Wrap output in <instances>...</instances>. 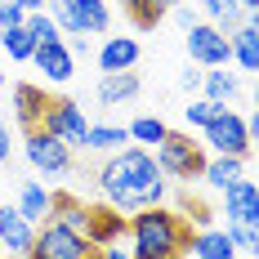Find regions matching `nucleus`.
Segmentation results:
<instances>
[{"mask_svg":"<svg viewBox=\"0 0 259 259\" xmlns=\"http://www.w3.org/2000/svg\"><path fill=\"white\" fill-rule=\"evenodd\" d=\"M99 188H103L107 206L134 214L143 206H165V175L156 170L152 148H121L107 156V165L99 170Z\"/></svg>","mask_w":259,"mask_h":259,"instance_id":"1","label":"nucleus"},{"mask_svg":"<svg viewBox=\"0 0 259 259\" xmlns=\"http://www.w3.org/2000/svg\"><path fill=\"white\" fill-rule=\"evenodd\" d=\"M130 241H134V259H179L188 250V224H183L175 210L165 206H143L134 210L130 219Z\"/></svg>","mask_w":259,"mask_h":259,"instance_id":"2","label":"nucleus"},{"mask_svg":"<svg viewBox=\"0 0 259 259\" xmlns=\"http://www.w3.org/2000/svg\"><path fill=\"white\" fill-rule=\"evenodd\" d=\"M50 18L67 36H103L112 27V5L107 0H50Z\"/></svg>","mask_w":259,"mask_h":259,"instance_id":"3","label":"nucleus"},{"mask_svg":"<svg viewBox=\"0 0 259 259\" xmlns=\"http://www.w3.org/2000/svg\"><path fill=\"white\" fill-rule=\"evenodd\" d=\"M152 156H156V170L170 175V179H201V165H206L201 143H192L188 134H175V130L156 143Z\"/></svg>","mask_w":259,"mask_h":259,"instance_id":"4","label":"nucleus"},{"mask_svg":"<svg viewBox=\"0 0 259 259\" xmlns=\"http://www.w3.org/2000/svg\"><path fill=\"white\" fill-rule=\"evenodd\" d=\"M90 255H94V246H90L80 233L54 224V219H45V224L36 228L31 250H27V259H90Z\"/></svg>","mask_w":259,"mask_h":259,"instance_id":"5","label":"nucleus"},{"mask_svg":"<svg viewBox=\"0 0 259 259\" xmlns=\"http://www.w3.org/2000/svg\"><path fill=\"white\" fill-rule=\"evenodd\" d=\"M40 130L54 134V139H63L67 148H80L90 121H85V107H80V103H72V99H50L45 116H40Z\"/></svg>","mask_w":259,"mask_h":259,"instance_id":"6","label":"nucleus"},{"mask_svg":"<svg viewBox=\"0 0 259 259\" xmlns=\"http://www.w3.org/2000/svg\"><path fill=\"white\" fill-rule=\"evenodd\" d=\"M206 143L214 148V156H250V130H246V121L237 116L233 107H224L214 121L206 125Z\"/></svg>","mask_w":259,"mask_h":259,"instance_id":"7","label":"nucleus"},{"mask_svg":"<svg viewBox=\"0 0 259 259\" xmlns=\"http://www.w3.org/2000/svg\"><path fill=\"white\" fill-rule=\"evenodd\" d=\"M27 161L40 170V175H50V179H58V175H67L72 170V148L63 143V139H54V134H45V130H27Z\"/></svg>","mask_w":259,"mask_h":259,"instance_id":"8","label":"nucleus"},{"mask_svg":"<svg viewBox=\"0 0 259 259\" xmlns=\"http://www.w3.org/2000/svg\"><path fill=\"white\" fill-rule=\"evenodd\" d=\"M188 54L197 67H228L233 50H228V31H219L214 23H192L188 27Z\"/></svg>","mask_w":259,"mask_h":259,"instance_id":"9","label":"nucleus"},{"mask_svg":"<svg viewBox=\"0 0 259 259\" xmlns=\"http://www.w3.org/2000/svg\"><path fill=\"white\" fill-rule=\"evenodd\" d=\"M130 219L121 210L112 206H90V224H85V241L94 246V250H103V246H116L121 237H125Z\"/></svg>","mask_w":259,"mask_h":259,"instance_id":"10","label":"nucleus"},{"mask_svg":"<svg viewBox=\"0 0 259 259\" xmlns=\"http://www.w3.org/2000/svg\"><path fill=\"white\" fill-rule=\"evenodd\" d=\"M31 237H36V224L23 219L18 206H0V250H9L14 259H27Z\"/></svg>","mask_w":259,"mask_h":259,"instance_id":"11","label":"nucleus"},{"mask_svg":"<svg viewBox=\"0 0 259 259\" xmlns=\"http://www.w3.org/2000/svg\"><path fill=\"white\" fill-rule=\"evenodd\" d=\"M224 214L228 224H255L259 219V192H255V179H241L224 188Z\"/></svg>","mask_w":259,"mask_h":259,"instance_id":"12","label":"nucleus"},{"mask_svg":"<svg viewBox=\"0 0 259 259\" xmlns=\"http://www.w3.org/2000/svg\"><path fill=\"white\" fill-rule=\"evenodd\" d=\"M31 63L54 80V85H67V80L76 76V54L67 50V40H54V45H36L31 54Z\"/></svg>","mask_w":259,"mask_h":259,"instance_id":"13","label":"nucleus"},{"mask_svg":"<svg viewBox=\"0 0 259 259\" xmlns=\"http://www.w3.org/2000/svg\"><path fill=\"white\" fill-rule=\"evenodd\" d=\"M228 50H233V63L241 72H259V27L255 14H246V23L228 31Z\"/></svg>","mask_w":259,"mask_h":259,"instance_id":"14","label":"nucleus"},{"mask_svg":"<svg viewBox=\"0 0 259 259\" xmlns=\"http://www.w3.org/2000/svg\"><path fill=\"white\" fill-rule=\"evenodd\" d=\"M45 107H50V94L40 90V85H14V116H18V125L23 130H36L40 125V116H45Z\"/></svg>","mask_w":259,"mask_h":259,"instance_id":"15","label":"nucleus"},{"mask_svg":"<svg viewBox=\"0 0 259 259\" xmlns=\"http://www.w3.org/2000/svg\"><path fill=\"white\" fill-rule=\"evenodd\" d=\"M139 63V40L134 36H107L99 50V67L103 72H134Z\"/></svg>","mask_w":259,"mask_h":259,"instance_id":"16","label":"nucleus"},{"mask_svg":"<svg viewBox=\"0 0 259 259\" xmlns=\"http://www.w3.org/2000/svg\"><path fill=\"white\" fill-rule=\"evenodd\" d=\"M188 250L192 259H237L233 241L224 228H197V233H188Z\"/></svg>","mask_w":259,"mask_h":259,"instance_id":"17","label":"nucleus"},{"mask_svg":"<svg viewBox=\"0 0 259 259\" xmlns=\"http://www.w3.org/2000/svg\"><path fill=\"white\" fill-rule=\"evenodd\" d=\"M50 219L85 237V224H90V206H85V201H76L72 192H50Z\"/></svg>","mask_w":259,"mask_h":259,"instance_id":"18","label":"nucleus"},{"mask_svg":"<svg viewBox=\"0 0 259 259\" xmlns=\"http://www.w3.org/2000/svg\"><path fill=\"white\" fill-rule=\"evenodd\" d=\"M237 94H241L237 72H228V67H201V99H210V103H233Z\"/></svg>","mask_w":259,"mask_h":259,"instance_id":"19","label":"nucleus"},{"mask_svg":"<svg viewBox=\"0 0 259 259\" xmlns=\"http://www.w3.org/2000/svg\"><path fill=\"white\" fill-rule=\"evenodd\" d=\"M139 94V72H103L99 80V103L103 107H121Z\"/></svg>","mask_w":259,"mask_h":259,"instance_id":"20","label":"nucleus"},{"mask_svg":"<svg viewBox=\"0 0 259 259\" xmlns=\"http://www.w3.org/2000/svg\"><path fill=\"white\" fill-rule=\"evenodd\" d=\"M18 214L31 219V224H45L50 219V192L36 179H23V188H18Z\"/></svg>","mask_w":259,"mask_h":259,"instance_id":"21","label":"nucleus"},{"mask_svg":"<svg viewBox=\"0 0 259 259\" xmlns=\"http://www.w3.org/2000/svg\"><path fill=\"white\" fill-rule=\"evenodd\" d=\"M241 165H246V156H214V161H206V165H201V179L214 183V188L224 192L228 183H237L241 175H246Z\"/></svg>","mask_w":259,"mask_h":259,"instance_id":"22","label":"nucleus"},{"mask_svg":"<svg viewBox=\"0 0 259 259\" xmlns=\"http://www.w3.org/2000/svg\"><path fill=\"white\" fill-rule=\"evenodd\" d=\"M0 50L9 54L14 63H31V54H36V40H31V31L23 23L18 27H0Z\"/></svg>","mask_w":259,"mask_h":259,"instance_id":"23","label":"nucleus"},{"mask_svg":"<svg viewBox=\"0 0 259 259\" xmlns=\"http://www.w3.org/2000/svg\"><path fill=\"white\" fill-rule=\"evenodd\" d=\"M121 143H130L125 125H90L80 148H90V152H121Z\"/></svg>","mask_w":259,"mask_h":259,"instance_id":"24","label":"nucleus"},{"mask_svg":"<svg viewBox=\"0 0 259 259\" xmlns=\"http://www.w3.org/2000/svg\"><path fill=\"white\" fill-rule=\"evenodd\" d=\"M125 134H130L134 148H156V143L170 134V125H165L161 116H139V121H130V125H125Z\"/></svg>","mask_w":259,"mask_h":259,"instance_id":"25","label":"nucleus"},{"mask_svg":"<svg viewBox=\"0 0 259 259\" xmlns=\"http://www.w3.org/2000/svg\"><path fill=\"white\" fill-rule=\"evenodd\" d=\"M201 5V14H206V23H214L219 31H233L237 18H241V9H237V0H197Z\"/></svg>","mask_w":259,"mask_h":259,"instance_id":"26","label":"nucleus"},{"mask_svg":"<svg viewBox=\"0 0 259 259\" xmlns=\"http://www.w3.org/2000/svg\"><path fill=\"white\" fill-rule=\"evenodd\" d=\"M23 27L31 31V40L36 45H54V40H63V31H58V23H54L45 9H36V14H27L23 18Z\"/></svg>","mask_w":259,"mask_h":259,"instance_id":"27","label":"nucleus"},{"mask_svg":"<svg viewBox=\"0 0 259 259\" xmlns=\"http://www.w3.org/2000/svg\"><path fill=\"white\" fill-rule=\"evenodd\" d=\"M130 18H134V27H143V31H152L161 18H165V9L156 5V0H134V5H125Z\"/></svg>","mask_w":259,"mask_h":259,"instance_id":"28","label":"nucleus"},{"mask_svg":"<svg viewBox=\"0 0 259 259\" xmlns=\"http://www.w3.org/2000/svg\"><path fill=\"white\" fill-rule=\"evenodd\" d=\"M228 103H210V99H192V107H183V116H188V125H197V130H206L219 112H224Z\"/></svg>","mask_w":259,"mask_h":259,"instance_id":"29","label":"nucleus"},{"mask_svg":"<svg viewBox=\"0 0 259 259\" xmlns=\"http://www.w3.org/2000/svg\"><path fill=\"white\" fill-rule=\"evenodd\" d=\"M224 233H228V241H233V250H259V233H255V224H228Z\"/></svg>","mask_w":259,"mask_h":259,"instance_id":"30","label":"nucleus"},{"mask_svg":"<svg viewBox=\"0 0 259 259\" xmlns=\"http://www.w3.org/2000/svg\"><path fill=\"white\" fill-rule=\"evenodd\" d=\"M23 18H27V9L18 0H0V27H18Z\"/></svg>","mask_w":259,"mask_h":259,"instance_id":"31","label":"nucleus"},{"mask_svg":"<svg viewBox=\"0 0 259 259\" xmlns=\"http://www.w3.org/2000/svg\"><path fill=\"white\" fill-rule=\"evenodd\" d=\"M183 214H188V219H192L197 228H210V219H214V214H210V210L201 206V201H192V197L183 201Z\"/></svg>","mask_w":259,"mask_h":259,"instance_id":"32","label":"nucleus"},{"mask_svg":"<svg viewBox=\"0 0 259 259\" xmlns=\"http://www.w3.org/2000/svg\"><path fill=\"white\" fill-rule=\"evenodd\" d=\"M179 85L188 90V94H197V90H201V72H192V67H188V72L179 76Z\"/></svg>","mask_w":259,"mask_h":259,"instance_id":"33","label":"nucleus"},{"mask_svg":"<svg viewBox=\"0 0 259 259\" xmlns=\"http://www.w3.org/2000/svg\"><path fill=\"white\" fill-rule=\"evenodd\" d=\"M99 259H134V255H130V250H121V241H116V246H103V250H99Z\"/></svg>","mask_w":259,"mask_h":259,"instance_id":"34","label":"nucleus"},{"mask_svg":"<svg viewBox=\"0 0 259 259\" xmlns=\"http://www.w3.org/2000/svg\"><path fill=\"white\" fill-rule=\"evenodd\" d=\"M9 152H14V139H9V130L0 125V161H9Z\"/></svg>","mask_w":259,"mask_h":259,"instance_id":"35","label":"nucleus"},{"mask_svg":"<svg viewBox=\"0 0 259 259\" xmlns=\"http://www.w3.org/2000/svg\"><path fill=\"white\" fill-rule=\"evenodd\" d=\"M175 14H179V23H183V27H192V23H197V18H192V9H188V5H179V9H175Z\"/></svg>","mask_w":259,"mask_h":259,"instance_id":"36","label":"nucleus"},{"mask_svg":"<svg viewBox=\"0 0 259 259\" xmlns=\"http://www.w3.org/2000/svg\"><path fill=\"white\" fill-rule=\"evenodd\" d=\"M237 9H241V14H255V9H259V0H237Z\"/></svg>","mask_w":259,"mask_h":259,"instance_id":"37","label":"nucleus"},{"mask_svg":"<svg viewBox=\"0 0 259 259\" xmlns=\"http://www.w3.org/2000/svg\"><path fill=\"white\" fill-rule=\"evenodd\" d=\"M18 5H23L27 14H36V9H45V0H18Z\"/></svg>","mask_w":259,"mask_h":259,"instance_id":"38","label":"nucleus"},{"mask_svg":"<svg viewBox=\"0 0 259 259\" xmlns=\"http://www.w3.org/2000/svg\"><path fill=\"white\" fill-rule=\"evenodd\" d=\"M161 9H179V5H188V0H156Z\"/></svg>","mask_w":259,"mask_h":259,"instance_id":"39","label":"nucleus"},{"mask_svg":"<svg viewBox=\"0 0 259 259\" xmlns=\"http://www.w3.org/2000/svg\"><path fill=\"white\" fill-rule=\"evenodd\" d=\"M107 5H112V0H107ZM116 5H121V9H125V5H134V0H116Z\"/></svg>","mask_w":259,"mask_h":259,"instance_id":"40","label":"nucleus"},{"mask_svg":"<svg viewBox=\"0 0 259 259\" xmlns=\"http://www.w3.org/2000/svg\"><path fill=\"white\" fill-rule=\"evenodd\" d=\"M0 85H5V72H0Z\"/></svg>","mask_w":259,"mask_h":259,"instance_id":"41","label":"nucleus"}]
</instances>
